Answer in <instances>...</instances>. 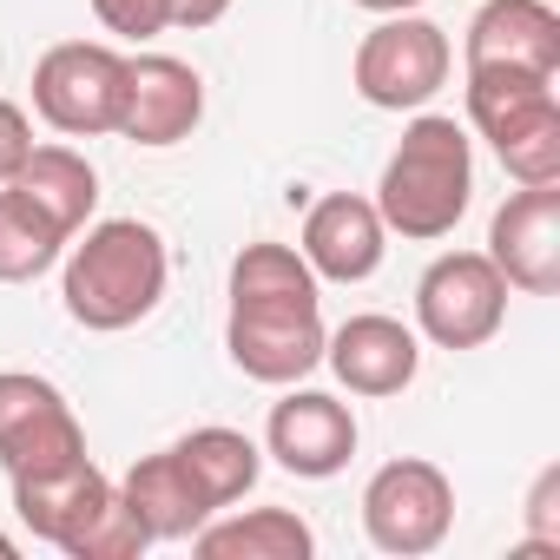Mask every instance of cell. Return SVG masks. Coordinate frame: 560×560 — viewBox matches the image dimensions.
<instances>
[{
  "instance_id": "obj_4",
  "label": "cell",
  "mask_w": 560,
  "mask_h": 560,
  "mask_svg": "<svg viewBox=\"0 0 560 560\" xmlns=\"http://www.w3.org/2000/svg\"><path fill=\"white\" fill-rule=\"evenodd\" d=\"M508 317V277L488 250H448L416 284V324L435 350H481Z\"/></svg>"
},
{
  "instance_id": "obj_3",
  "label": "cell",
  "mask_w": 560,
  "mask_h": 560,
  "mask_svg": "<svg viewBox=\"0 0 560 560\" xmlns=\"http://www.w3.org/2000/svg\"><path fill=\"white\" fill-rule=\"evenodd\" d=\"M468 119L521 185H553L560 178V100H553V80L508 73V67H468Z\"/></svg>"
},
{
  "instance_id": "obj_8",
  "label": "cell",
  "mask_w": 560,
  "mask_h": 560,
  "mask_svg": "<svg viewBox=\"0 0 560 560\" xmlns=\"http://www.w3.org/2000/svg\"><path fill=\"white\" fill-rule=\"evenodd\" d=\"M86 455V429L73 416V402L27 370H0V468L14 475H40V468H67Z\"/></svg>"
},
{
  "instance_id": "obj_1",
  "label": "cell",
  "mask_w": 560,
  "mask_h": 560,
  "mask_svg": "<svg viewBox=\"0 0 560 560\" xmlns=\"http://www.w3.org/2000/svg\"><path fill=\"white\" fill-rule=\"evenodd\" d=\"M475 198V152H468V132L448 119V113H422L402 145L389 152L383 165V185H376V218L416 244L429 237H448L462 224Z\"/></svg>"
},
{
  "instance_id": "obj_24",
  "label": "cell",
  "mask_w": 560,
  "mask_h": 560,
  "mask_svg": "<svg viewBox=\"0 0 560 560\" xmlns=\"http://www.w3.org/2000/svg\"><path fill=\"white\" fill-rule=\"evenodd\" d=\"M93 14L106 34H126V40H152L172 27V0H93Z\"/></svg>"
},
{
  "instance_id": "obj_15",
  "label": "cell",
  "mask_w": 560,
  "mask_h": 560,
  "mask_svg": "<svg viewBox=\"0 0 560 560\" xmlns=\"http://www.w3.org/2000/svg\"><path fill=\"white\" fill-rule=\"evenodd\" d=\"M324 363L350 396H402L422 370V350L396 317H350L337 337H324Z\"/></svg>"
},
{
  "instance_id": "obj_12",
  "label": "cell",
  "mask_w": 560,
  "mask_h": 560,
  "mask_svg": "<svg viewBox=\"0 0 560 560\" xmlns=\"http://www.w3.org/2000/svg\"><path fill=\"white\" fill-rule=\"evenodd\" d=\"M205 119V80L172 60V54H139L126 60V93H119V139L132 145H178Z\"/></svg>"
},
{
  "instance_id": "obj_20",
  "label": "cell",
  "mask_w": 560,
  "mask_h": 560,
  "mask_svg": "<svg viewBox=\"0 0 560 560\" xmlns=\"http://www.w3.org/2000/svg\"><path fill=\"white\" fill-rule=\"evenodd\" d=\"M172 455L185 462V475L198 481V494L211 501V514L231 508V501H244L257 488V468H264L257 442L237 435V429H191L185 442H172Z\"/></svg>"
},
{
  "instance_id": "obj_29",
  "label": "cell",
  "mask_w": 560,
  "mask_h": 560,
  "mask_svg": "<svg viewBox=\"0 0 560 560\" xmlns=\"http://www.w3.org/2000/svg\"><path fill=\"white\" fill-rule=\"evenodd\" d=\"M0 560H14V540H8V534H0Z\"/></svg>"
},
{
  "instance_id": "obj_21",
  "label": "cell",
  "mask_w": 560,
  "mask_h": 560,
  "mask_svg": "<svg viewBox=\"0 0 560 560\" xmlns=\"http://www.w3.org/2000/svg\"><path fill=\"white\" fill-rule=\"evenodd\" d=\"M231 304H291L317 311V270L291 244H244L231 264Z\"/></svg>"
},
{
  "instance_id": "obj_11",
  "label": "cell",
  "mask_w": 560,
  "mask_h": 560,
  "mask_svg": "<svg viewBox=\"0 0 560 560\" xmlns=\"http://www.w3.org/2000/svg\"><path fill=\"white\" fill-rule=\"evenodd\" d=\"M264 448L277 455V468H291L298 481H330L357 455V416L337 396H324V389H291L284 402H270Z\"/></svg>"
},
{
  "instance_id": "obj_13",
  "label": "cell",
  "mask_w": 560,
  "mask_h": 560,
  "mask_svg": "<svg viewBox=\"0 0 560 560\" xmlns=\"http://www.w3.org/2000/svg\"><path fill=\"white\" fill-rule=\"evenodd\" d=\"M383 250H389V224L376 218L370 198L330 191V198L311 205V218H304V264L317 277H330V284H363V277H376Z\"/></svg>"
},
{
  "instance_id": "obj_10",
  "label": "cell",
  "mask_w": 560,
  "mask_h": 560,
  "mask_svg": "<svg viewBox=\"0 0 560 560\" xmlns=\"http://www.w3.org/2000/svg\"><path fill=\"white\" fill-rule=\"evenodd\" d=\"M488 264L508 277V291H527V298L560 291V191L553 185H521L494 211Z\"/></svg>"
},
{
  "instance_id": "obj_6",
  "label": "cell",
  "mask_w": 560,
  "mask_h": 560,
  "mask_svg": "<svg viewBox=\"0 0 560 560\" xmlns=\"http://www.w3.org/2000/svg\"><path fill=\"white\" fill-rule=\"evenodd\" d=\"M363 527L383 553H435L455 527V488L435 462L422 455H402V462H383L363 488Z\"/></svg>"
},
{
  "instance_id": "obj_7",
  "label": "cell",
  "mask_w": 560,
  "mask_h": 560,
  "mask_svg": "<svg viewBox=\"0 0 560 560\" xmlns=\"http://www.w3.org/2000/svg\"><path fill=\"white\" fill-rule=\"evenodd\" d=\"M448 34L435 21H416V14H389L376 34H363L357 47V93L383 113H409V106H429L442 86H448Z\"/></svg>"
},
{
  "instance_id": "obj_14",
  "label": "cell",
  "mask_w": 560,
  "mask_h": 560,
  "mask_svg": "<svg viewBox=\"0 0 560 560\" xmlns=\"http://www.w3.org/2000/svg\"><path fill=\"white\" fill-rule=\"evenodd\" d=\"M468 67H508V73H560V14L547 0H488L468 21Z\"/></svg>"
},
{
  "instance_id": "obj_16",
  "label": "cell",
  "mask_w": 560,
  "mask_h": 560,
  "mask_svg": "<svg viewBox=\"0 0 560 560\" xmlns=\"http://www.w3.org/2000/svg\"><path fill=\"white\" fill-rule=\"evenodd\" d=\"M106 494H113V481L93 468V455H80V462H67V468L14 475V514H21L40 540H54V547H67V540L80 534V521H86Z\"/></svg>"
},
{
  "instance_id": "obj_26",
  "label": "cell",
  "mask_w": 560,
  "mask_h": 560,
  "mask_svg": "<svg viewBox=\"0 0 560 560\" xmlns=\"http://www.w3.org/2000/svg\"><path fill=\"white\" fill-rule=\"evenodd\" d=\"M231 14V0H172V27L198 34V27H218Z\"/></svg>"
},
{
  "instance_id": "obj_18",
  "label": "cell",
  "mask_w": 560,
  "mask_h": 560,
  "mask_svg": "<svg viewBox=\"0 0 560 560\" xmlns=\"http://www.w3.org/2000/svg\"><path fill=\"white\" fill-rule=\"evenodd\" d=\"M8 185H14L34 211H47L67 237H73V231L93 218V205H100V178H93V165H86L73 145H34Z\"/></svg>"
},
{
  "instance_id": "obj_2",
  "label": "cell",
  "mask_w": 560,
  "mask_h": 560,
  "mask_svg": "<svg viewBox=\"0 0 560 560\" xmlns=\"http://www.w3.org/2000/svg\"><path fill=\"white\" fill-rule=\"evenodd\" d=\"M67 317L86 330H132L165 298V237L139 218H106L73 244L60 277Z\"/></svg>"
},
{
  "instance_id": "obj_28",
  "label": "cell",
  "mask_w": 560,
  "mask_h": 560,
  "mask_svg": "<svg viewBox=\"0 0 560 560\" xmlns=\"http://www.w3.org/2000/svg\"><path fill=\"white\" fill-rule=\"evenodd\" d=\"M357 8H370V14H409V8H422V0H357Z\"/></svg>"
},
{
  "instance_id": "obj_17",
  "label": "cell",
  "mask_w": 560,
  "mask_h": 560,
  "mask_svg": "<svg viewBox=\"0 0 560 560\" xmlns=\"http://www.w3.org/2000/svg\"><path fill=\"white\" fill-rule=\"evenodd\" d=\"M119 494L132 501V514L145 521L152 540H191V534L211 521V501L198 494V481L185 475V462H178L172 448L132 462V475L119 481Z\"/></svg>"
},
{
  "instance_id": "obj_22",
  "label": "cell",
  "mask_w": 560,
  "mask_h": 560,
  "mask_svg": "<svg viewBox=\"0 0 560 560\" xmlns=\"http://www.w3.org/2000/svg\"><path fill=\"white\" fill-rule=\"evenodd\" d=\"M67 231L34 211L14 185H0V284H27V277H40L54 257H60Z\"/></svg>"
},
{
  "instance_id": "obj_27",
  "label": "cell",
  "mask_w": 560,
  "mask_h": 560,
  "mask_svg": "<svg viewBox=\"0 0 560 560\" xmlns=\"http://www.w3.org/2000/svg\"><path fill=\"white\" fill-rule=\"evenodd\" d=\"M553 488H560V475L547 468V475H540V488H534V527H540V540H534V547H560V527H553Z\"/></svg>"
},
{
  "instance_id": "obj_9",
  "label": "cell",
  "mask_w": 560,
  "mask_h": 560,
  "mask_svg": "<svg viewBox=\"0 0 560 560\" xmlns=\"http://www.w3.org/2000/svg\"><path fill=\"white\" fill-rule=\"evenodd\" d=\"M224 350L250 383H304L324 363V317L291 304H231Z\"/></svg>"
},
{
  "instance_id": "obj_19",
  "label": "cell",
  "mask_w": 560,
  "mask_h": 560,
  "mask_svg": "<svg viewBox=\"0 0 560 560\" xmlns=\"http://www.w3.org/2000/svg\"><path fill=\"white\" fill-rule=\"evenodd\" d=\"M191 547L205 560H311L317 534L291 508H250V514H231V521H205L191 534Z\"/></svg>"
},
{
  "instance_id": "obj_23",
  "label": "cell",
  "mask_w": 560,
  "mask_h": 560,
  "mask_svg": "<svg viewBox=\"0 0 560 560\" xmlns=\"http://www.w3.org/2000/svg\"><path fill=\"white\" fill-rule=\"evenodd\" d=\"M145 547H152L145 521H139V514H132V501L113 488V494L80 521V534H73L60 553H67V560H139Z\"/></svg>"
},
{
  "instance_id": "obj_5",
  "label": "cell",
  "mask_w": 560,
  "mask_h": 560,
  "mask_svg": "<svg viewBox=\"0 0 560 560\" xmlns=\"http://www.w3.org/2000/svg\"><path fill=\"white\" fill-rule=\"evenodd\" d=\"M119 93H126V54H113L100 40H67V47L40 54V67H34V113L67 139L113 132Z\"/></svg>"
},
{
  "instance_id": "obj_25",
  "label": "cell",
  "mask_w": 560,
  "mask_h": 560,
  "mask_svg": "<svg viewBox=\"0 0 560 560\" xmlns=\"http://www.w3.org/2000/svg\"><path fill=\"white\" fill-rule=\"evenodd\" d=\"M27 152H34V126H27V113H21L14 100H0V185L21 172Z\"/></svg>"
}]
</instances>
